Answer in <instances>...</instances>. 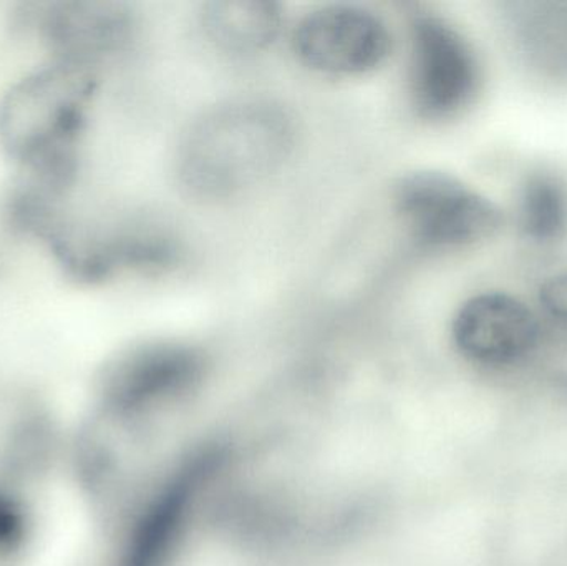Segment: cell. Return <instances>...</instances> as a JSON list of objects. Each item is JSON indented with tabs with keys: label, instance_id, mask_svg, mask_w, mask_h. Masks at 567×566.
Returning <instances> with one entry per match:
<instances>
[{
	"label": "cell",
	"instance_id": "10",
	"mask_svg": "<svg viewBox=\"0 0 567 566\" xmlns=\"http://www.w3.org/2000/svg\"><path fill=\"white\" fill-rule=\"evenodd\" d=\"M203 25L213 42L233 52H256L276 39L281 10L265 0H221L203 10Z\"/></svg>",
	"mask_w": 567,
	"mask_h": 566
},
{
	"label": "cell",
	"instance_id": "3",
	"mask_svg": "<svg viewBox=\"0 0 567 566\" xmlns=\"http://www.w3.org/2000/svg\"><path fill=\"white\" fill-rule=\"evenodd\" d=\"M395 203L413 236L432 248L475 245L503 225L495 203L449 173H410L396 186Z\"/></svg>",
	"mask_w": 567,
	"mask_h": 566
},
{
	"label": "cell",
	"instance_id": "5",
	"mask_svg": "<svg viewBox=\"0 0 567 566\" xmlns=\"http://www.w3.org/2000/svg\"><path fill=\"white\" fill-rule=\"evenodd\" d=\"M478 63L470 43L445 20L420 16L412 23L410 90L420 115L445 119L473 99Z\"/></svg>",
	"mask_w": 567,
	"mask_h": 566
},
{
	"label": "cell",
	"instance_id": "9",
	"mask_svg": "<svg viewBox=\"0 0 567 566\" xmlns=\"http://www.w3.org/2000/svg\"><path fill=\"white\" fill-rule=\"evenodd\" d=\"M199 358L192 349L175 344L140 346L110 366L106 391L118 401L140 398L183 384L195 378Z\"/></svg>",
	"mask_w": 567,
	"mask_h": 566
},
{
	"label": "cell",
	"instance_id": "11",
	"mask_svg": "<svg viewBox=\"0 0 567 566\" xmlns=\"http://www.w3.org/2000/svg\"><path fill=\"white\" fill-rule=\"evenodd\" d=\"M519 223L535 239H555L567 228L565 185L548 175H535L526 182L519 202Z\"/></svg>",
	"mask_w": 567,
	"mask_h": 566
},
{
	"label": "cell",
	"instance_id": "13",
	"mask_svg": "<svg viewBox=\"0 0 567 566\" xmlns=\"http://www.w3.org/2000/svg\"><path fill=\"white\" fill-rule=\"evenodd\" d=\"M542 302L553 318L567 326V271L543 285Z\"/></svg>",
	"mask_w": 567,
	"mask_h": 566
},
{
	"label": "cell",
	"instance_id": "7",
	"mask_svg": "<svg viewBox=\"0 0 567 566\" xmlns=\"http://www.w3.org/2000/svg\"><path fill=\"white\" fill-rule=\"evenodd\" d=\"M19 20L20 25L49 43L60 62L82 66L120 49L132 30L128 12L106 2L30 3L23 7Z\"/></svg>",
	"mask_w": 567,
	"mask_h": 566
},
{
	"label": "cell",
	"instance_id": "4",
	"mask_svg": "<svg viewBox=\"0 0 567 566\" xmlns=\"http://www.w3.org/2000/svg\"><path fill=\"white\" fill-rule=\"evenodd\" d=\"M50 248L75 278L106 281L126 272L162 271L178 261V243L162 229L142 223L110 228H52L43 231Z\"/></svg>",
	"mask_w": 567,
	"mask_h": 566
},
{
	"label": "cell",
	"instance_id": "1",
	"mask_svg": "<svg viewBox=\"0 0 567 566\" xmlns=\"http://www.w3.org/2000/svg\"><path fill=\"white\" fill-rule=\"evenodd\" d=\"M92 92L85 66L59 60L7 93L0 106V142L22 166L17 195L55 208L72 186Z\"/></svg>",
	"mask_w": 567,
	"mask_h": 566
},
{
	"label": "cell",
	"instance_id": "6",
	"mask_svg": "<svg viewBox=\"0 0 567 566\" xmlns=\"http://www.w3.org/2000/svg\"><path fill=\"white\" fill-rule=\"evenodd\" d=\"M300 62L332 75H359L382 65L392 49L385 22L355 6H327L307 13L292 33Z\"/></svg>",
	"mask_w": 567,
	"mask_h": 566
},
{
	"label": "cell",
	"instance_id": "8",
	"mask_svg": "<svg viewBox=\"0 0 567 566\" xmlns=\"http://www.w3.org/2000/svg\"><path fill=\"white\" fill-rule=\"evenodd\" d=\"M460 351L485 366H506L525 358L539 338L536 316L518 299L486 292L466 301L453 322Z\"/></svg>",
	"mask_w": 567,
	"mask_h": 566
},
{
	"label": "cell",
	"instance_id": "12",
	"mask_svg": "<svg viewBox=\"0 0 567 566\" xmlns=\"http://www.w3.org/2000/svg\"><path fill=\"white\" fill-rule=\"evenodd\" d=\"M23 534L22 514L9 501L0 495V550L13 548Z\"/></svg>",
	"mask_w": 567,
	"mask_h": 566
},
{
	"label": "cell",
	"instance_id": "2",
	"mask_svg": "<svg viewBox=\"0 0 567 566\" xmlns=\"http://www.w3.org/2000/svg\"><path fill=\"white\" fill-rule=\"evenodd\" d=\"M292 140L289 119L271 103H235L216 110L193 128L182 155L189 188L228 196L269 175Z\"/></svg>",
	"mask_w": 567,
	"mask_h": 566
}]
</instances>
